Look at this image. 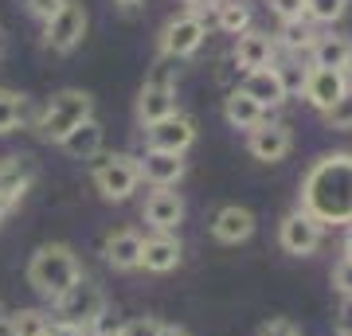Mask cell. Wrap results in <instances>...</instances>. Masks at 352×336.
I'll use <instances>...</instances> for the list:
<instances>
[{"label": "cell", "instance_id": "cell-33", "mask_svg": "<svg viewBox=\"0 0 352 336\" xmlns=\"http://www.w3.org/2000/svg\"><path fill=\"white\" fill-rule=\"evenodd\" d=\"M333 286H337L340 298H352V258H340L333 266Z\"/></svg>", "mask_w": 352, "mask_h": 336}, {"label": "cell", "instance_id": "cell-15", "mask_svg": "<svg viewBox=\"0 0 352 336\" xmlns=\"http://www.w3.org/2000/svg\"><path fill=\"white\" fill-rule=\"evenodd\" d=\"M243 90H247V94H251L263 110H274V106H282V102L289 98V87H286V78H282V71H278V67L251 71V75L243 78Z\"/></svg>", "mask_w": 352, "mask_h": 336}, {"label": "cell", "instance_id": "cell-25", "mask_svg": "<svg viewBox=\"0 0 352 336\" xmlns=\"http://www.w3.org/2000/svg\"><path fill=\"white\" fill-rule=\"evenodd\" d=\"M28 117V94L0 87V133H12L16 125H24Z\"/></svg>", "mask_w": 352, "mask_h": 336}, {"label": "cell", "instance_id": "cell-20", "mask_svg": "<svg viewBox=\"0 0 352 336\" xmlns=\"http://www.w3.org/2000/svg\"><path fill=\"white\" fill-rule=\"evenodd\" d=\"M102 141H106V129H102L98 117H90V122L78 125L75 133H67V137L59 141V149H63L71 161H94V157H102Z\"/></svg>", "mask_w": 352, "mask_h": 336}, {"label": "cell", "instance_id": "cell-46", "mask_svg": "<svg viewBox=\"0 0 352 336\" xmlns=\"http://www.w3.org/2000/svg\"><path fill=\"white\" fill-rule=\"evenodd\" d=\"M0 324H4V313H0Z\"/></svg>", "mask_w": 352, "mask_h": 336}, {"label": "cell", "instance_id": "cell-37", "mask_svg": "<svg viewBox=\"0 0 352 336\" xmlns=\"http://www.w3.org/2000/svg\"><path fill=\"white\" fill-rule=\"evenodd\" d=\"M47 336H90L87 328H75V324H63V321H55L51 324V333Z\"/></svg>", "mask_w": 352, "mask_h": 336}, {"label": "cell", "instance_id": "cell-31", "mask_svg": "<svg viewBox=\"0 0 352 336\" xmlns=\"http://www.w3.org/2000/svg\"><path fill=\"white\" fill-rule=\"evenodd\" d=\"M305 8H309V0H270V12L289 24V20H305Z\"/></svg>", "mask_w": 352, "mask_h": 336}, {"label": "cell", "instance_id": "cell-36", "mask_svg": "<svg viewBox=\"0 0 352 336\" xmlns=\"http://www.w3.org/2000/svg\"><path fill=\"white\" fill-rule=\"evenodd\" d=\"M337 336H352V298H344L337 313Z\"/></svg>", "mask_w": 352, "mask_h": 336}, {"label": "cell", "instance_id": "cell-44", "mask_svg": "<svg viewBox=\"0 0 352 336\" xmlns=\"http://www.w3.org/2000/svg\"><path fill=\"white\" fill-rule=\"evenodd\" d=\"M90 336H118V333H98V328H94V333H90Z\"/></svg>", "mask_w": 352, "mask_h": 336}, {"label": "cell", "instance_id": "cell-29", "mask_svg": "<svg viewBox=\"0 0 352 336\" xmlns=\"http://www.w3.org/2000/svg\"><path fill=\"white\" fill-rule=\"evenodd\" d=\"M145 87H168V90H176V63L161 55V59L153 63V71L145 75Z\"/></svg>", "mask_w": 352, "mask_h": 336}, {"label": "cell", "instance_id": "cell-16", "mask_svg": "<svg viewBox=\"0 0 352 336\" xmlns=\"http://www.w3.org/2000/svg\"><path fill=\"white\" fill-rule=\"evenodd\" d=\"M141 247H145V238L138 231H110L102 238V258L113 270H141Z\"/></svg>", "mask_w": 352, "mask_h": 336}, {"label": "cell", "instance_id": "cell-39", "mask_svg": "<svg viewBox=\"0 0 352 336\" xmlns=\"http://www.w3.org/2000/svg\"><path fill=\"white\" fill-rule=\"evenodd\" d=\"M161 336H188V328H180V324H164Z\"/></svg>", "mask_w": 352, "mask_h": 336}, {"label": "cell", "instance_id": "cell-32", "mask_svg": "<svg viewBox=\"0 0 352 336\" xmlns=\"http://www.w3.org/2000/svg\"><path fill=\"white\" fill-rule=\"evenodd\" d=\"M325 122H329V129H352V87H349V94L325 113Z\"/></svg>", "mask_w": 352, "mask_h": 336}, {"label": "cell", "instance_id": "cell-17", "mask_svg": "<svg viewBox=\"0 0 352 336\" xmlns=\"http://www.w3.org/2000/svg\"><path fill=\"white\" fill-rule=\"evenodd\" d=\"M138 164H141V180H149L153 188H176L184 180V172H188L184 157H176V153H153L149 149Z\"/></svg>", "mask_w": 352, "mask_h": 336}, {"label": "cell", "instance_id": "cell-3", "mask_svg": "<svg viewBox=\"0 0 352 336\" xmlns=\"http://www.w3.org/2000/svg\"><path fill=\"white\" fill-rule=\"evenodd\" d=\"M90 117H94V94L67 87L59 94H51V102L39 113V137L51 141V145H59L67 133H75L78 125L90 122Z\"/></svg>", "mask_w": 352, "mask_h": 336}, {"label": "cell", "instance_id": "cell-13", "mask_svg": "<svg viewBox=\"0 0 352 336\" xmlns=\"http://www.w3.org/2000/svg\"><path fill=\"white\" fill-rule=\"evenodd\" d=\"M36 176H39V168L32 157H4L0 161V199L8 203V212L32 192Z\"/></svg>", "mask_w": 352, "mask_h": 336}, {"label": "cell", "instance_id": "cell-27", "mask_svg": "<svg viewBox=\"0 0 352 336\" xmlns=\"http://www.w3.org/2000/svg\"><path fill=\"white\" fill-rule=\"evenodd\" d=\"M278 39H282V47L286 51H309L314 47V39H317V32L305 24V20H289V24H282Z\"/></svg>", "mask_w": 352, "mask_h": 336}, {"label": "cell", "instance_id": "cell-8", "mask_svg": "<svg viewBox=\"0 0 352 336\" xmlns=\"http://www.w3.org/2000/svg\"><path fill=\"white\" fill-rule=\"evenodd\" d=\"M321 238H325V223L314 219L309 212H302V208L289 212L286 219H282V227H278V243H282V250L294 254V258L314 254V250L321 247Z\"/></svg>", "mask_w": 352, "mask_h": 336}, {"label": "cell", "instance_id": "cell-35", "mask_svg": "<svg viewBox=\"0 0 352 336\" xmlns=\"http://www.w3.org/2000/svg\"><path fill=\"white\" fill-rule=\"evenodd\" d=\"M63 4H67V0H28V12L47 24L51 16H59V8H63Z\"/></svg>", "mask_w": 352, "mask_h": 336}, {"label": "cell", "instance_id": "cell-7", "mask_svg": "<svg viewBox=\"0 0 352 336\" xmlns=\"http://www.w3.org/2000/svg\"><path fill=\"white\" fill-rule=\"evenodd\" d=\"M82 36H87V8L78 0H67L63 8H59V16H51L47 24H43V43L55 55H71L82 43Z\"/></svg>", "mask_w": 352, "mask_h": 336}, {"label": "cell", "instance_id": "cell-5", "mask_svg": "<svg viewBox=\"0 0 352 336\" xmlns=\"http://www.w3.org/2000/svg\"><path fill=\"white\" fill-rule=\"evenodd\" d=\"M55 313H59V321H63V324H75V328L94 333L98 321L106 317V293H102L98 282H90V278L82 274L78 286H71L63 298L55 301Z\"/></svg>", "mask_w": 352, "mask_h": 336}, {"label": "cell", "instance_id": "cell-1", "mask_svg": "<svg viewBox=\"0 0 352 336\" xmlns=\"http://www.w3.org/2000/svg\"><path fill=\"white\" fill-rule=\"evenodd\" d=\"M302 212L321 223H352V153H325L302 180Z\"/></svg>", "mask_w": 352, "mask_h": 336}, {"label": "cell", "instance_id": "cell-45", "mask_svg": "<svg viewBox=\"0 0 352 336\" xmlns=\"http://www.w3.org/2000/svg\"><path fill=\"white\" fill-rule=\"evenodd\" d=\"M344 75H352V55H349V67H344Z\"/></svg>", "mask_w": 352, "mask_h": 336}, {"label": "cell", "instance_id": "cell-34", "mask_svg": "<svg viewBox=\"0 0 352 336\" xmlns=\"http://www.w3.org/2000/svg\"><path fill=\"white\" fill-rule=\"evenodd\" d=\"M258 336H302V328L294 321H286V317H274V321H266L258 328Z\"/></svg>", "mask_w": 352, "mask_h": 336}, {"label": "cell", "instance_id": "cell-19", "mask_svg": "<svg viewBox=\"0 0 352 336\" xmlns=\"http://www.w3.org/2000/svg\"><path fill=\"white\" fill-rule=\"evenodd\" d=\"M235 63H239L243 71L251 75V71H263V67H274V39L266 36V32H243L235 39Z\"/></svg>", "mask_w": 352, "mask_h": 336}, {"label": "cell", "instance_id": "cell-43", "mask_svg": "<svg viewBox=\"0 0 352 336\" xmlns=\"http://www.w3.org/2000/svg\"><path fill=\"white\" fill-rule=\"evenodd\" d=\"M4 215H8V203H4V199H0V219H4Z\"/></svg>", "mask_w": 352, "mask_h": 336}, {"label": "cell", "instance_id": "cell-30", "mask_svg": "<svg viewBox=\"0 0 352 336\" xmlns=\"http://www.w3.org/2000/svg\"><path fill=\"white\" fill-rule=\"evenodd\" d=\"M161 328L164 324L157 317H133V321H126L118 328V336H161Z\"/></svg>", "mask_w": 352, "mask_h": 336}, {"label": "cell", "instance_id": "cell-22", "mask_svg": "<svg viewBox=\"0 0 352 336\" xmlns=\"http://www.w3.org/2000/svg\"><path fill=\"white\" fill-rule=\"evenodd\" d=\"M176 113V90L168 87H141L138 94V122L149 129V125L164 122V117H173Z\"/></svg>", "mask_w": 352, "mask_h": 336}, {"label": "cell", "instance_id": "cell-2", "mask_svg": "<svg viewBox=\"0 0 352 336\" xmlns=\"http://www.w3.org/2000/svg\"><path fill=\"white\" fill-rule=\"evenodd\" d=\"M78 282H82V262H78V254L67 243H43L28 258V286L36 293H43V298L59 301Z\"/></svg>", "mask_w": 352, "mask_h": 336}, {"label": "cell", "instance_id": "cell-41", "mask_svg": "<svg viewBox=\"0 0 352 336\" xmlns=\"http://www.w3.org/2000/svg\"><path fill=\"white\" fill-rule=\"evenodd\" d=\"M4 51H8V36H4V27H0V59H4Z\"/></svg>", "mask_w": 352, "mask_h": 336}, {"label": "cell", "instance_id": "cell-9", "mask_svg": "<svg viewBox=\"0 0 352 336\" xmlns=\"http://www.w3.org/2000/svg\"><path fill=\"white\" fill-rule=\"evenodd\" d=\"M192 141H196V122L180 110H176L173 117H164V122L145 129V145H149L153 153H176V157H184V153L192 149Z\"/></svg>", "mask_w": 352, "mask_h": 336}, {"label": "cell", "instance_id": "cell-18", "mask_svg": "<svg viewBox=\"0 0 352 336\" xmlns=\"http://www.w3.org/2000/svg\"><path fill=\"white\" fill-rule=\"evenodd\" d=\"M180 258H184V247H180L176 235H149L145 247H141V266L149 274H168V270L180 266Z\"/></svg>", "mask_w": 352, "mask_h": 336}, {"label": "cell", "instance_id": "cell-21", "mask_svg": "<svg viewBox=\"0 0 352 336\" xmlns=\"http://www.w3.org/2000/svg\"><path fill=\"white\" fill-rule=\"evenodd\" d=\"M223 117H227L231 129H247V133H251V129H258V125L266 122V110L239 87V90H231V94L223 98Z\"/></svg>", "mask_w": 352, "mask_h": 336}, {"label": "cell", "instance_id": "cell-11", "mask_svg": "<svg viewBox=\"0 0 352 336\" xmlns=\"http://www.w3.org/2000/svg\"><path fill=\"white\" fill-rule=\"evenodd\" d=\"M247 149H251L254 161L278 164V161H286L289 149H294V133H289V125H286V122H263L258 129H251V137H247Z\"/></svg>", "mask_w": 352, "mask_h": 336}, {"label": "cell", "instance_id": "cell-38", "mask_svg": "<svg viewBox=\"0 0 352 336\" xmlns=\"http://www.w3.org/2000/svg\"><path fill=\"white\" fill-rule=\"evenodd\" d=\"M184 4H188V8H192V16H200L204 8H215L219 0H184Z\"/></svg>", "mask_w": 352, "mask_h": 336}, {"label": "cell", "instance_id": "cell-42", "mask_svg": "<svg viewBox=\"0 0 352 336\" xmlns=\"http://www.w3.org/2000/svg\"><path fill=\"white\" fill-rule=\"evenodd\" d=\"M118 4H122V8H138L141 0H118Z\"/></svg>", "mask_w": 352, "mask_h": 336}, {"label": "cell", "instance_id": "cell-23", "mask_svg": "<svg viewBox=\"0 0 352 336\" xmlns=\"http://www.w3.org/2000/svg\"><path fill=\"white\" fill-rule=\"evenodd\" d=\"M309 55H314V67L344 71V67H349V55H352V39L349 36H333V32H317Z\"/></svg>", "mask_w": 352, "mask_h": 336}, {"label": "cell", "instance_id": "cell-4", "mask_svg": "<svg viewBox=\"0 0 352 336\" xmlns=\"http://www.w3.org/2000/svg\"><path fill=\"white\" fill-rule=\"evenodd\" d=\"M90 180L110 203H126L141 184V164L129 153H102L90 161Z\"/></svg>", "mask_w": 352, "mask_h": 336}, {"label": "cell", "instance_id": "cell-28", "mask_svg": "<svg viewBox=\"0 0 352 336\" xmlns=\"http://www.w3.org/2000/svg\"><path fill=\"white\" fill-rule=\"evenodd\" d=\"M344 8H349V0H309L305 16H309V20H317V24H333V20H340V16H344Z\"/></svg>", "mask_w": 352, "mask_h": 336}, {"label": "cell", "instance_id": "cell-6", "mask_svg": "<svg viewBox=\"0 0 352 336\" xmlns=\"http://www.w3.org/2000/svg\"><path fill=\"white\" fill-rule=\"evenodd\" d=\"M204 39H208V24H204V16H192V12L173 16V20L161 27V55H164V59H173V63L192 59V55L204 47Z\"/></svg>", "mask_w": 352, "mask_h": 336}, {"label": "cell", "instance_id": "cell-14", "mask_svg": "<svg viewBox=\"0 0 352 336\" xmlns=\"http://www.w3.org/2000/svg\"><path fill=\"white\" fill-rule=\"evenodd\" d=\"M254 235V215L239 203H223L219 212L212 215V238L223 243V247H239Z\"/></svg>", "mask_w": 352, "mask_h": 336}, {"label": "cell", "instance_id": "cell-10", "mask_svg": "<svg viewBox=\"0 0 352 336\" xmlns=\"http://www.w3.org/2000/svg\"><path fill=\"white\" fill-rule=\"evenodd\" d=\"M302 94L314 110L329 113L344 94H349V75H344V71H329V67H309V71H305V82H302Z\"/></svg>", "mask_w": 352, "mask_h": 336}, {"label": "cell", "instance_id": "cell-40", "mask_svg": "<svg viewBox=\"0 0 352 336\" xmlns=\"http://www.w3.org/2000/svg\"><path fill=\"white\" fill-rule=\"evenodd\" d=\"M344 258H352V223H349V231H344Z\"/></svg>", "mask_w": 352, "mask_h": 336}, {"label": "cell", "instance_id": "cell-12", "mask_svg": "<svg viewBox=\"0 0 352 336\" xmlns=\"http://www.w3.org/2000/svg\"><path fill=\"white\" fill-rule=\"evenodd\" d=\"M141 215L157 235H176V227L184 223V199L176 196L173 188H157V192H149Z\"/></svg>", "mask_w": 352, "mask_h": 336}, {"label": "cell", "instance_id": "cell-26", "mask_svg": "<svg viewBox=\"0 0 352 336\" xmlns=\"http://www.w3.org/2000/svg\"><path fill=\"white\" fill-rule=\"evenodd\" d=\"M51 317L43 309H16L8 317V336H47Z\"/></svg>", "mask_w": 352, "mask_h": 336}, {"label": "cell", "instance_id": "cell-24", "mask_svg": "<svg viewBox=\"0 0 352 336\" xmlns=\"http://www.w3.org/2000/svg\"><path fill=\"white\" fill-rule=\"evenodd\" d=\"M215 24L223 27L227 36L239 39L243 32H251V8L243 0H219L215 4Z\"/></svg>", "mask_w": 352, "mask_h": 336}]
</instances>
